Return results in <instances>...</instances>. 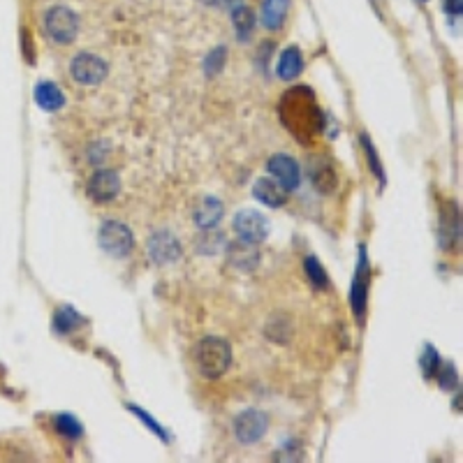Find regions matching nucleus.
Listing matches in <instances>:
<instances>
[{"mask_svg":"<svg viewBox=\"0 0 463 463\" xmlns=\"http://www.w3.org/2000/svg\"><path fill=\"white\" fill-rule=\"evenodd\" d=\"M86 193L98 204L114 202L121 193V177L114 170H98L86 183Z\"/></svg>","mask_w":463,"mask_h":463,"instance_id":"12","label":"nucleus"},{"mask_svg":"<svg viewBox=\"0 0 463 463\" xmlns=\"http://www.w3.org/2000/svg\"><path fill=\"white\" fill-rule=\"evenodd\" d=\"M225 61H227V49H225V46H218V49H213L209 53V58L204 61L206 75H209V77L218 75V72L222 70V65H225Z\"/></svg>","mask_w":463,"mask_h":463,"instance_id":"27","label":"nucleus"},{"mask_svg":"<svg viewBox=\"0 0 463 463\" xmlns=\"http://www.w3.org/2000/svg\"><path fill=\"white\" fill-rule=\"evenodd\" d=\"M234 229H236V234H239L241 241L258 246L262 241H267V236H269V231H271V225H269V220L260 211L243 209V211L236 213Z\"/></svg>","mask_w":463,"mask_h":463,"instance_id":"8","label":"nucleus"},{"mask_svg":"<svg viewBox=\"0 0 463 463\" xmlns=\"http://www.w3.org/2000/svg\"><path fill=\"white\" fill-rule=\"evenodd\" d=\"M359 144H362V148H364L366 163H369L371 172H373L380 181H385V170H382V163H380V158H378V151H375V146L371 144L369 134H359Z\"/></svg>","mask_w":463,"mask_h":463,"instance_id":"24","label":"nucleus"},{"mask_svg":"<svg viewBox=\"0 0 463 463\" xmlns=\"http://www.w3.org/2000/svg\"><path fill=\"white\" fill-rule=\"evenodd\" d=\"M82 326H84V317L79 315L72 306H63V308L56 310L53 329L58 331V334H63V336H70L72 331L82 329Z\"/></svg>","mask_w":463,"mask_h":463,"instance_id":"20","label":"nucleus"},{"mask_svg":"<svg viewBox=\"0 0 463 463\" xmlns=\"http://www.w3.org/2000/svg\"><path fill=\"white\" fill-rule=\"evenodd\" d=\"M53 426L58 431V436L68 438V440H79L84 436V426L75 414H56Z\"/></svg>","mask_w":463,"mask_h":463,"instance_id":"22","label":"nucleus"},{"mask_svg":"<svg viewBox=\"0 0 463 463\" xmlns=\"http://www.w3.org/2000/svg\"><path fill=\"white\" fill-rule=\"evenodd\" d=\"M148 258L153 265L158 267H165V265H174L183 258V248H181V241L177 236L172 234L170 229H158L151 234L148 239Z\"/></svg>","mask_w":463,"mask_h":463,"instance_id":"7","label":"nucleus"},{"mask_svg":"<svg viewBox=\"0 0 463 463\" xmlns=\"http://www.w3.org/2000/svg\"><path fill=\"white\" fill-rule=\"evenodd\" d=\"M222 213H225V206H222L220 199L213 195H206L202 202L197 204L193 220L199 229H213L222 220Z\"/></svg>","mask_w":463,"mask_h":463,"instance_id":"14","label":"nucleus"},{"mask_svg":"<svg viewBox=\"0 0 463 463\" xmlns=\"http://www.w3.org/2000/svg\"><path fill=\"white\" fill-rule=\"evenodd\" d=\"M98 241L102 250L111 258H127L134 248V236L127 225L118 220H105L98 231Z\"/></svg>","mask_w":463,"mask_h":463,"instance_id":"4","label":"nucleus"},{"mask_svg":"<svg viewBox=\"0 0 463 463\" xmlns=\"http://www.w3.org/2000/svg\"><path fill=\"white\" fill-rule=\"evenodd\" d=\"M278 114L285 130L299 144H313L324 132V114L306 86H294L281 98Z\"/></svg>","mask_w":463,"mask_h":463,"instance_id":"1","label":"nucleus"},{"mask_svg":"<svg viewBox=\"0 0 463 463\" xmlns=\"http://www.w3.org/2000/svg\"><path fill=\"white\" fill-rule=\"evenodd\" d=\"M461 239V215L457 202H443L440 206V227H438V241H440L443 250L452 253L459 248Z\"/></svg>","mask_w":463,"mask_h":463,"instance_id":"13","label":"nucleus"},{"mask_svg":"<svg viewBox=\"0 0 463 463\" xmlns=\"http://www.w3.org/2000/svg\"><path fill=\"white\" fill-rule=\"evenodd\" d=\"M447 14H461V0H443Z\"/></svg>","mask_w":463,"mask_h":463,"instance_id":"30","label":"nucleus"},{"mask_svg":"<svg viewBox=\"0 0 463 463\" xmlns=\"http://www.w3.org/2000/svg\"><path fill=\"white\" fill-rule=\"evenodd\" d=\"M44 35L56 44H70L79 35V17L65 5H53L44 14Z\"/></svg>","mask_w":463,"mask_h":463,"instance_id":"3","label":"nucleus"},{"mask_svg":"<svg viewBox=\"0 0 463 463\" xmlns=\"http://www.w3.org/2000/svg\"><path fill=\"white\" fill-rule=\"evenodd\" d=\"M269 429V417L262 410H246L234 419V436L239 443L255 445L265 438Z\"/></svg>","mask_w":463,"mask_h":463,"instance_id":"11","label":"nucleus"},{"mask_svg":"<svg viewBox=\"0 0 463 463\" xmlns=\"http://www.w3.org/2000/svg\"><path fill=\"white\" fill-rule=\"evenodd\" d=\"M195 366L206 380H218L231 366V348L225 338L206 336L195 345Z\"/></svg>","mask_w":463,"mask_h":463,"instance_id":"2","label":"nucleus"},{"mask_svg":"<svg viewBox=\"0 0 463 463\" xmlns=\"http://www.w3.org/2000/svg\"><path fill=\"white\" fill-rule=\"evenodd\" d=\"M303 271H306V278H308L310 287H315V290H326L329 281H326V274H324V269L320 265V260L313 258V255H308V258L303 260Z\"/></svg>","mask_w":463,"mask_h":463,"instance_id":"23","label":"nucleus"},{"mask_svg":"<svg viewBox=\"0 0 463 463\" xmlns=\"http://www.w3.org/2000/svg\"><path fill=\"white\" fill-rule=\"evenodd\" d=\"M424 3H426V0H424Z\"/></svg>","mask_w":463,"mask_h":463,"instance_id":"33","label":"nucleus"},{"mask_svg":"<svg viewBox=\"0 0 463 463\" xmlns=\"http://www.w3.org/2000/svg\"><path fill=\"white\" fill-rule=\"evenodd\" d=\"M253 195L258 202L267 204L269 209H281L287 202V190L283 186H278L274 179H258L253 186Z\"/></svg>","mask_w":463,"mask_h":463,"instance_id":"15","label":"nucleus"},{"mask_svg":"<svg viewBox=\"0 0 463 463\" xmlns=\"http://www.w3.org/2000/svg\"><path fill=\"white\" fill-rule=\"evenodd\" d=\"M267 174H271L278 186H283L287 193L299 188L301 183V170H299V163L294 160L292 156L287 153H276L271 156L267 160Z\"/></svg>","mask_w":463,"mask_h":463,"instance_id":"10","label":"nucleus"},{"mask_svg":"<svg viewBox=\"0 0 463 463\" xmlns=\"http://www.w3.org/2000/svg\"><path fill=\"white\" fill-rule=\"evenodd\" d=\"M35 102L44 111H58L65 107V95L53 82H39L35 86Z\"/></svg>","mask_w":463,"mask_h":463,"instance_id":"17","label":"nucleus"},{"mask_svg":"<svg viewBox=\"0 0 463 463\" xmlns=\"http://www.w3.org/2000/svg\"><path fill=\"white\" fill-rule=\"evenodd\" d=\"M227 255H229V265L241 269V271L258 269V265H260V253H258V248H255V243H246V241H241V239L229 246Z\"/></svg>","mask_w":463,"mask_h":463,"instance_id":"16","label":"nucleus"},{"mask_svg":"<svg viewBox=\"0 0 463 463\" xmlns=\"http://www.w3.org/2000/svg\"><path fill=\"white\" fill-rule=\"evenodd\" d=\"M419 366H421V373H424V378L431 380L438 371V366H440V357H438V353L431 345L424 348V355H421L419 359Z\"/></svg>","mask_w":463,"mask_h":463,"instance_id":"26","label":"nucleus"},{"mask_svg":"<svg viewBox=\"0 0 463 463\" xmlns=\"http://www.w3.org/2000/svg\"><path fill=\"white\" fill-rule=\"evenodd\" d=\"M306 174L317 193L329 195L338 188V172L326 156H310L306 165Z\"/></svg>","mask_w":463,"mask_h":463,"instance_id":"9","label":"nucleus"},{"mask_svg":"<svg viewBox=\"0 0 463 463\" xmlns=\"http://www.w3.org/2000/svg\"><path fill=\"white\" fill-rule=\"evenodd\" d=\"M130 410H132L134 414H137V417H139V419H141L144 424H146V426H148L151 431H153V433H158V436L163 438V440H167V431H165V429H163L160 424H158V421H153V419H151V414H148V412L139 410L137 405H130Z\"/></svg>","mask_w":463,"mask_h":463,"instance_id":"29","label":"nucleus"},{"mask_svg":"<svg viewBox=\"0 0 463 463\" xmlns=\"http://www.w3.org/2000/svg\"><path fill=\"white\" fill-rule=\"evenodd\" d=\"M204 5H220V0H202Z\"/></svg>","mask_w":463,"mask_h":463,"instance_id":"32","label":"nucleus"},{"mask_svg":"<svg viewBox=\"0 0 463 463\" xmlns=\"http://www.w3.org/2000/svg\"><path fill=\"white\" fill-rule=\"evenodd\" d=\"M222 243H225V239H222L220 234L215 236V241H213V231H204V236L197 241V248L202 253H215Z\"/></svg>","mask_w":463,"mask_h":463,"instance_id":"28","label":"nucleus"},{"mask_svg":"<svg viewBox=\"0 0 463 463\" xmlns=\"http://www.w3.org/2000/svg\"><path fill=\"white\" fill-rule=\"evenodd\" d=\"M278 77L283 79V82H294L301 72H303V56L297 46H287V49L281 53V61H278Z\"/></svg>","mask_w":463,"mask_h":463,"instance_id":"19","label":"nucleus"},{"mask_svg":"<svg viewBox=\"0 0 463 463\" xmlns=\"http://www.w3.org/2000/svg\"><path fill=\"white\" fill-rule=\"evenodd\" d=\"M229 12H231V23H234V28H236V37L241 39V42L250 39L253 28H255V14L250 7L236 5V7H231Z\"/></svg>","mask_w":463,"mask_h":463,"instance_id":"21","label":"nucleus"},{"mask_svg":"<svg viewBox=\"0 0 463 463\" xmlns=\"http://www.w3.org/2000/svg\"><path fill=\"white\" fill-rule=\"evenodd\" d=\"M220 5H222V7H227V10H231V7L241 5V0H220Z\"/></svg>","mask_w":463,"mask_h":463,"instance_id":"31","label":"nucleus"},{"mask_svg":"<svg viewBox=\"0 0 463 463\" xmlns=\"http://www.w3.org/2000/svg\"><path fill=\"white\" fill-rule=\"evenodd\" d=\"M70 75L79 86H100L109 75V65L100 56H95L91 51H82L72 58Z\"/></svg>","mask_w":463,"mask_h":463,"instance_id":"5","label":"nucleus"},{"mask_svg":"<svg viewBox=\"0 0 463 463\" xmlns=\"http://www.w3.org/2000/svg\"><path fill=\"white\" fill-rule=\"evenodd\" d=\"M369 285H371V267H369V255L362 246L359 248V260H357V271L353 278V287H350V306L357 317V322H364L366 315V301H369Z\"/></svg>","mask_w":463,"mask_h":463,"instance_id":"6","label":"nucleus"},{"mask_svg":"<svg viewBox=\"0 0 463 463\" xmlns=\"http://www.w3.org/2000/svg\"><path fill=\"white\" fill-rule=\"evenodd\" d=\"M440 369V366H438ZM436 378H438V385L447 392H454V389H459V375H457V369H454L452 364H443L440 371H436Z\"/></svg>","mask_w":463,"mask_h":463,"instance_id":"25","label":"nucleus"},{"mask_svg":"<svg viewBox=\"0 0 463 463\" xmlns=\"http://www.w3.org/2000/svg\"><path fill=\"white\" fill-rule=\"evenodd\" d=\"M287 10H290V0H265L262 3V26L267 30H281Z\"/></svg>","mask_w":463,"mask_h":463,"instance_id":"18","label":"nucleus"}]
</instances>
